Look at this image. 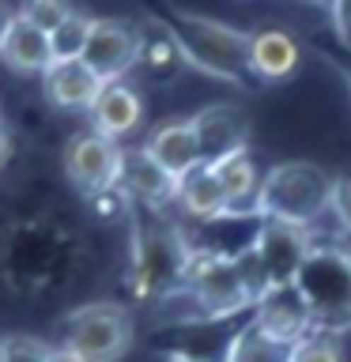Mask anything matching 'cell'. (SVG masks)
<instances>
[{
	"mask_svg": "<svg viewBox=\"0 0 351 362\" xmlns=\"http://www.w3.org/2000/svg\"><path fill=\"white\" fill-rule=\"evenodd\" d=\"M302 64V45L294 34L280 27L249 30V79L257 83H280Z\"/></svg>",
	"mask_w": 351,
	"mask_h": 362,
	"instance_id": "cell-12",
	"label": "cell"
},
{
	"mask_svg": "<svg viewBox=\"0 0 351 362\" xmlns=\"http://www.w3.org/2000/svg\"><path fill=\"white\" fill-rule=\"evenodd\" d=\"M189 260V238L185 230L170 226L163 219L136 223L132 242V291L140 298H163L174 287H181Z\"/></svg>",
	"mask_w": 351,
	"mask_h": 362,
	"instance_id": "cell-6",
	"label": "cell"
},
{
	"mask_svg": "<svg viewBox=\"0 0 351 362\" xmlns=\"http://www.w3.org/2000/svg\"><path fill=\"white\" fill-rule=\"evenodd\" d=\"M294 291L310 305L313 328L340 336L351 325V249L340 242H313L294 276Z\"/></svg>",
	"mask_w": 351,
	"mask_h": 362,
	"instance_id": "cell-3",
	"label": "cell"
},
{
	"mask_svg": "<svg viewBox=\"0 0 351 362\" xmlns=\"http://www.w3.org/2000/svg\"><path fill=\"white\" fill-rule=\"evenodd\" d=\"M4 19H8V16H4V8H0V27H4Z\"/></svg>",
	"mask_w": 351,
	"mask_h": 362,
	"instance_id": "cell-32",
	"label": "cell"
},
{
	"mask_svg": "<svg viewBox=\"0 0 351 362\" xmlns=\"http://www.w3.org/2000/svg\"><path fill=\"white\" fill-rule=\"evenodd\" d=\"M181 294L189 298L192 313H197V325H219L242 310H253V298L246 294L242 279H238L234 260L223 253H212L204 245H189Z\"/></svg>",
	"mask_w": 351,
	"mask_h": 362,
	"instance_id": "cell-4",
	"label": "cell"
},
{
	"mask_svg": "<svg viewBox=\"0 0 351 362\" xmlns=\"http://www.w3.org/2000/svg\"><path fill=\"white\" fill-rule=\"evenodd\" d=\"M102 87L106 83H102L84 61H53L42 72V90H45V98H50V106L64 110V113H87L95 106Z\"/></svg>",
	"mask_w": 351,
	"mask_h": 362,
	"instance_id": "cell-14",
	"label": "cell"
},
{
	"mask_svg": "<svg viewBox=\"0 0 351 362\" xmlns=\"http://www.w3.org/2000/svg\"><path fill=\"white\" fill-rule=\"evenodd\" d=\"M87 113H91V129L117 144L129 132L140 129V121H144V98H140V90H136L132 83L117 79V83H106V87L98 90L95 106H91Z\"/></svg>",
	"mask_w": 351,
	"mask_h": 362,
	"instance_id": "cell-15",
	"label": "cell"
},
{
	"mask_svg": "<svg viewBox=\"0 0 351 362\" xmlns=\"http://www.w3.org/2000/svg\"><path fill=\"white\" fill-rule=\"evenodd\" d=\"M117 192L129 204H140V208H147V211H163L178 197V181L144 151V144L140 147H121Z\"/></svg>",
	"mask_w": 351,
	"mask_h": 362,
	"instance_id": "cell-10",
	"label": "cell"
},
{
	"mask_svg": "<svg viewBox=\"0 0 351 362\" xmlns=\"http://www.w3.org/2000/svg\"><path fill=\"white\" fill-rule=\"evenodd\" d=\"M19 16L27 19L30 27H38L42 34H50V30H57L68 16H72V4H68V0H23Z\"/></svg>",
	"mask_w": 351,
	"mask_h": 362,
	"instance_id": "cell-24",
	"label": "cell"
},
{
	"mask_svg": "<svg viewBox=\"0 0 351 362\" xmlns=\"http://www.w3.org/2000/svg\"><path fill=\"white\" fill-rule=\"evenodd\" d=\"M140 64H144L155 79L174 76L178 68L185 64V57H181L178 42L170 38V30L163 27V23H155V30H144V42H140Z\"/></svg>",
	"mask_w": 351,
	"mask_h": 362,
	"instance_id": "cell-21",
	"label": "cell"
},
{
	"mask_svg": "<svg viewBox=\"0 0 351 362\" xmlns=\"http://www.w3.org/2000/svg\"><path fill=\"white\" fill-rule=\"evenodd\" d=\"M212 174H215V181H219V189L226 197V208L231 211H253L257 189H260V170L253 163V155H249V147L219 158V163H212Z\"/></svg>",
	"mask_w": 351,
	"mask_h": 362,
	"instance_id": "cell-19",
	"label": "cell"
},
{
	"mask_svg": "<svg viewBox=\"0 0 351 362\" xmlns=\"http://www.w3.org/2000/svg\"><path fill=\"white\" fill-rule=\"evenodd\" d=\"M50 344L38 336H8L4 344V362H45L50 358Z\"/></svg>",
	"mask_w": 351,
	"mask_h": 362,
	"instance_id": "cell-26",
	"label": "cell"
},
{
	"mask_svg": "<svg viewBox=\"0 0 351 362\" xmlns=\"http://www.w3.org/2000/svg\"><path fill=\"white\" fill-rule=\"evenodd\" d=\"M310 249H313V234L306 226H294V223L260 219L257 234H253V253L265 264L272 287H291L299 268H302V260L310 257Z\"/></svg>",
	"mask_w": 351,
	"mask_h": 362,
	"instance_id": "cell-9",
	"label": "cell"
},
{
	"mask_svg": "<svg viewBox=\"0 0 351 362\" xmlns=\"http://www.w3.org/2000/svg\"><path fill=\"white\" fill-rule=\"evenodd\" d=\"M328 215L336 219V230L351 238V170L333 177V200H328Z\"/></svg>",
	"mask_w": 351,
	"mask_h": 362,
	"instance_id": "cell-25",
	"label": "cell"
},
{
	"mask_svg": "<svg viewBox=\"0 0 351 362\" xmlns=\"http://www.w3.org/2000/svg\"><path fill=\"white\" fill-rule=\"evenodd\" d=\"M253 325H260L268 336L283 339V344H299L306 332H313V317H310V305L302 302V294L291 287H272L265 298L253 305Z\"/></svg>",
	"mask_w": 351,
	"mask_h": 362,
	"instance_id": "cell-13",
	"label": "cell"
},
{
	"mask_svg": "<svg viewBox=\"0 0 351 362\" xmlns=\"http://www.w3.org/2000/svg\"><path fill=\"white\" fill-rule=\"evenodd\" d=\"M0 61L19 76H42L45 68L53 64L50 34L30 27V23L16 11V16H8L4 27H0Z\"/></svg>",
	"mask_w": 351,
	"mask_h": 362,
	"instance_id": "cell-17",
	"label": "cell"
},
{
	"mask_svg": "<svg viewBox=\"0 0 351 362\" xmlns=\"http://www.w3.org/2000/svg\"><path fill=\"white\" fill-rule=\"evenodd\" d=\"M174 204L197 223H215V219H223V215H231L226 197H223V189H219V181H215L208 163H200L197 170H189L185 177H178Z\"/></svg>",
	"mask_w": 351,
	"mask_h": 362,
	"instance_id": "cell-18",
	"label": "cell"
},
{
	"mask_svg": "<svg viewBox=\"0 0 351 362\" xmlns=\"http://www.w3.org/2000/svg\"><path fill=\"white\" fill-rule=\"evenodd\" d=\"M291 347L294 344H283V339L268 336L260 325L246 321L231 332L219 362H291Z\"/></svg>",
	"mask_w": 351,
	"mask_h": 362,
	"instance_id": "cell-20",
	"label": "cell"
},
{
	"mask_svg": "<svg viewBox=\"0 0 351 362\" xmlns=\"http://www.w3.org/2000/svg\"><path fill=\"white\" fill-rule=\"evenodd\" d=\"M144 151L151 155L174 181L185 177L189 170H197V166L204 163V158H200V144H197V132H192L189 117H170V121H163V124H155L151 136L144 140Z\"/></svg>",
	"mask_w": 351,
	"mask_h": 362,
	"instance_id": "cell-16",
	"label": "cell"
},
{
	"mask_svg": "<svg viewBox=\"0 0 351 362\" xmlns=\"http://www.w3.org/2000/svg\"><path fill=\"white\" fill-rule=\"evenodd\" d=\"M291 362H344V347H340L336 332H306L299 344L291 347Z\"/></svg>",
	"mask_w": 351,
	"mask_h": 362,
	"instance_id": "cell-23",
	"label": "cell"
},
{
	"mask_svg": "<svg viewBox=\"0 0 351 362\" xmlns=\"http://www.w3.org/2000/svg\"><path fill=\"white\" fill-rule=\"evenodd\" d=\"M328 11H333V27L340 34V42L351 49V0H333Z\"/></svg>",
	"mask_w": 351,
	"mask_h": 362,
	"instance_id": "cell-27",
	"label": "cell"
},
{
	"mask_svg": "<svg viewBox=\"0 0 351 362\" xmlns=\"http://www.w3.org/2000/svg\"><path fill=\"white\" fill-rule=\"evenodd\" d=\"M163 27L178 42L185 64L215 79H226V83H249V30L174 4L163 11Z\"/></svg>",
	"mask_w": 351,
	"mask_h": 362,
	"instance_id": "cell-1",
	"label": "cell"
},
{
	"mask_svg": "<svg viewBox=\"0 0 351 362\" xmlns=\"http://www.w3.org/2000/svg\"><path fill=\"white\" fill-rule=\"evenodd\" d=\"M140 42H144V27H136L129 19H91V34L79 61L102 83H117L140 64Z\"/></svg>",
	"mask_w": 351,
	"mask_h": 362,
	"instance_id": "cell-7",
	"label": "cell"
},
{
	"mask_svg": "<svg viewBox=\"0 0 351 362\" xmlns=\"http://www.w3.org/2000/svg\"><path fill=\"white\" fill-rule=\"evenodd\" d=\"M166 362H219V358H204V355H189V351H174V355H166Z\"/></svg>",
	"mask_w": 351,
	"mask_h": 362,
	"instance_id": "cell-28",
	"label": "cell"
},
{
	"mask_svg": "<svg viewBox=\"0 0 351 362\" xmlns=\"http://www.w3.org/2000/svg\"><path fill=\"white\" fill-rule=\"evenodd\" d=\"M87 34H91V16L72 8V16H68L57 30H50L53 61H79V53H84V45H87Z\"/></svg>",
	"mask_w": 351,
	"mask_h": 362,
	"instance_id": "cell-22",
	"label": "cell"
},
{
	"mask_svg": "<svg viewBox=\"0 0 351 362\" xmlns=\"http://www.w3.org/2000/svg\"><path fill=\"white\" fill-rule=\"evenodd\" d=\"M8 158H11V136H8L4 124H0V166H4Z\"/></svg>",
	"mask_w": 351,
	"mask_h": 362,
	"instance_id": "cell-29",
	"label": "cell"
},
{
	"mask_svg": "<svg viewBox=\"0 0 351 362\" xmlns=\"http://www.w3.org/2000/svg\"><path fill=\"white\" fill-rule=\"evenodd\" d=\"M317 4H325V8H328V4H333V0H317Z\"/></svg>",
	"mask_w": 351,
	"mask_h": 362,
	"instance_id": "cell-33",
	"label": "cell"
},
{
	"mask_svg": "<svg viewBox=\"0 0 351 362\" xmlns=\"http://www.w3.org/2000/svg\"><path fill=\"white\" fill-rule=\"evenodd\" d=\"M4 344H8V336H0V362H4Z\"/></svg>",
	"mask_w": 351,
	"mask_h": 362,
	"instance_id": "cell-31",
	"label": "cell"
},
{
	"mask_svg": "<svg viewBox=\"0 0 351 362\" xmlns=\"http://www.w3.org/2000/svg\"><path fill=\"white\" fill-rule=\"evenodd\" d=\"M45 362H76V358H68L61 347H53V351H50V358H45Z\"/></svg>",
	"mask_w": 351,
	"mask_h": 362,
	"instance_id": "cell-30",
	"label": "cell"
},
{
	"mask_svg": "<svg viewBox=\"0 0 351 362\" xmlns=\"http://www.w3.org/2000/svg\"><path fill=\"white\" fill-rule=\"evenodd\" d=\"M333 200V174H325L317 163H276L268 174H260L253 211L260 219H280L313 230L317 219L328 215Z\"/></svg>",
	"mask_w": 351,
	"mask_h": 362,
	"instance_id": "cell-2",
	"label": "cell"
},
{
	"mask_svg": "<svg viewBox=\"0 0 351 362\" xmlns=\"http://www.w3.org/2000/svg\"><path fill=\"white\" fill-rule=\"evenodd\" d=\"M76 362H117L132 347V313L121 302H87L61 325V344Z\"/></svg>",
	"mask_w": 351,
	"mask_h": 362,
	"instance_id": "cell-5",
	"label": "cell"
},
{
	"mask_svg": "<svg viewBox=\"0 0 351 362\" xmlns=\"http://www.w3.org/2000/svg\"><path fill=\"white\" fill-rule=\"evenodd\" d=\"M189 124L197 132L200 158L208 166L226 158V155H234V151H246V144H249V117L234 102H212V106L192 113Z\"/></svg>",
	"mask_w": 351,
	"mask_h": 362,
	"instance_id": "cell-11",
	"label": "cell"
},
{
	"mask_svg": "<svg viewBox=\"0 0 351 362\" xmlns=\"http://www.w3.org/2000/svg\"><path fill=\"white\" fill-rule=\"evenodd\" d=\"M117 166H121V144L98 136L95 129L76 132L64 147V174L91 200L117 189Z\"/></svg>",
	"mask_w": 351,
	"mask_h": 362,
	"instance_id": "cell-8",
	"label": "cell"
}]
</instances>
